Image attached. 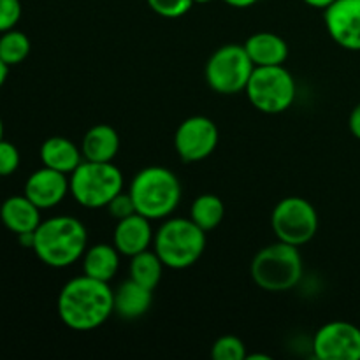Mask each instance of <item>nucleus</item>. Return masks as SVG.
Instances as JSON below:
<instances>
[{"label":"nucleus","mask_w":360,"mask_h":360,"mask_svg":"<svg viewBox=\"0 0 360 360\" xmlns=\"http://www.w3.org/2000/svg\"><path fill=\"white\" fill-rule=\"evenodd\" d=\"M58 316L69 329L86 333L108 322L115 313V290L105 281L77 276L67 281L56 302Z\"/></svg>","instance_id":"obj_1"},{"label":"nucleus","mask_w":360,"mask_h":360,"mask_svg":"<svg viewBox=\"0 0 360 360\" xmlns=\"http://www.w3.org/2000/svg\"><path fill=\"white\" fill-rule=\"evenodd\" d=\"M86 227L74 217H53L35 229L34 252L42 264L55 269L72 266L86 252Z\"/></svg>","instance_id":"obj_2"},{"label":"nucleus","mask_w":360,"mask_h":360,"mask_svg":"<svg viewBox=\"0 0 360 360\" xmlns=\"http://www.w3.org/2000/svg\"><path fill=\"white\" fill-rule=\"evenodd\" d=\"M129 193L136 204V211L150 220L167 218L181 200V183L171 169L151 165L132 178Z\"/></svg>","instance_id":"obj_3"},{"label":"nucleus","mask_w":360,"mask_h":360,"mask_svg":"<svg viewBox=\"0 0 360 360\" xmlns=\"http://www.w3.org/2000/svg\"><path fill=\"white\" fill-rule=\"evenodd\" d=\"M157 255L169 269H188L202 257L206 232L192 218H169L153 238Z\"/></svg>","instance_id":"obj_4"},{"label":"nucleus","mask_w":360,"mask_h":360,"mask_svg":"<svg viewBox=\"0 0 360 360\" xmlns=\"http://www.w3.org/2000/svg\"><path fill=\"white\" fill-rule=\"evenodd\" d=\"M252 278L266 292H287L302 278V257L299 246L278 241L253 257Z\"/></svg>","instance_id":"obj_5"},{"label":"nucleus","mask_w":360,"mask_h":360,"mask_svg":"<svg viewBox=\"0 0 360 360\" xmlns=\"http://www.w3.org/2000/svg\"><path fill=\"white\" fill-rule=\"evenodd\" d=\"M69 186L77 204L101 210L123 192V174L112 162L83 160L69 176Z\"/></svg>","instance_id":"obj_6"},{"label":"nucleus","mask_w":360,"mask_h":360,"mask_svg":"<svg viewBox=\"0 0 360 360\" xmlns=\"http://www.w3.org/2000/svg\"><path fill=\"white\" fill-rule=\"evenodd\" d=\"M245 91L257 111L278 115L294 104L297 88L294 76L283 65H267L253 69Z\"/></svg>","instance_id":"obj_7"},{"label":"nucleus","mask_w":360,"mask_h":360,"mask_svg":"<svg viewBox=\"0 0 360 360\" xmlns=\"http://www.w3.org/2000/svg\"><path fill=\"white\" fill-rule=\"evenodd\" d=\"M253 65L245 46L225 44L210 56L206 63V81L211 90L221 95H234L246 90Z\"/></svg>","instance_id":"obj_8"},{"label":"nucleus","mask_w":360,"mask_h":360,"mask_svg":"<svg viewBox=\"0 0 360 360\" xmlns=\"http://www.w3.org/2000/svg\"><path fill=\"white\" fill-rule=\"evenodd\" d=\"M271 227L278 241L302 246L311 241L319 231V213L302 197H285L274 206Z\"/></svg>","instance_id":"obj_9"},{"label":"nucleus","mask_w":360,"mask_h":360,"mask_svg":"<svg viewBox=\"0 0 360 360\" xmlns=\"http://www.w3.org/2000/svg\"><path fill=\"white\" fill-rule=\"evenodd\" d=\"M218 146V127L207 116H190L174 134V150L188 164L210 157Z\"/></svg>","instance_id":"obj_10"},{"label":"nucleus","mask_w":360,"mask_h":360,"mask_svg":"<svg viewBox=\"0 0 360 360\" xmlns=\"http://www.w3.org/2000/svg\"><path fill=\"white\" fill-rule=\"evenodd\" d=\"M313 355L319 360H360V329L350 322H329L313 338Z\"/></svg>","instance_id":"obj_11"},{"label":"nucleus","mask_w":360,"mask_h":360,"mask_svg":"<svg viewBox=\"0 0 360 360\" xmlns=\"http://www.w3.org/2000/svg\"><path fill=\"white\" fill-rule=\"evenodd\" d=\"M323 21L336 44L360 51V0H334L323 9Z\"/></svg>","instance_id":"obj_12"},{"label":"nucleus","mask_w":360,"mask_h":360,"mask_svg":"<svg viewBox=\"0 0 360 360\" xmlns=\"http://www.w3.org/2000/svg\"><path fill=\"white\" fill-rule=\"evenodd\" d=\"M69 192V174H63L46 165L32 172L25 183V195L41 211L58 206Z\"/></svg>","instance_id":"obj_13"},{"label":"nucleus","mask_w":360,"mask_h":360,"mask_svg":"<svg viewBox=\"0 0 360 360\" xmlns=\"http://www.w3.org/2000/svg\"><path fill=\"white\" fill-rule=\"evenodd\" d=\"M153 229H151L150 218L139 213H134L123 220L116 221L115 234H112V245L116 246L122 255L134 257L137 253L150 250L153 243Z\"/></svg>","instance_id":"obj_14"},{"label":"nucleus","mask_w":360,"mask_h":360,"mask_svg":"<svg viewBox=\"0 0 360 360\" xmlns=\"http://www.w3.org/2000/svg\"><path fill=\"white\" fill-rule=\"evenodd\" d=\"M0 220L14 234L34 232L41 224V210L27 195H13L0 206Z\"/></svg>","instance_id":"obj_15"},{"label":"nucleus","mask_w":360,"mask_h":360,"mask_svg":"<svg viewBox=\"0 0 360 360\" xmlns=\"http://www.w3.org/2000/svg\"><path fill=\"white\" fill-rule=\"evenodd\" d=\"M243 46L255 67L283 65L288 58V44L283 37L273 32L253 34Z\"/></svg>","instance_id":"obj_16"},{"label":"nucleus","mask_w":360,"mask_h":360,"mask_svg":"<svg viewBox=\"0 0 360 360\" xmlns=\"http://www.w3.org/2000/svg\"><path fill=\"white\" fill-rule=\"evenodd\" d=\"M153 302V290L137 281H123L115 290V313L123 320H137L146 315Z\"/></svg>","instance_id":"obj_17"},{"label":"nucleus","mask_w":360,"mask_h":360,"mask_svg":"<svg viewBox=\"0 0 360 360\" xmlns=\"http://www.w3.org/2000/svg\"><path fill=\"white\" fill-rule=\"evenodd\" d=\"M41 160L46 167L70 176L83 162V153H81V148H77L67 137L53 136L42 143Z\"/></svg>","instance_id":"obj_18"},{"label":"nucleus","mask_w":360,"mask_h":360,"mask_svg":"<svg viewBox=\"0 0 360 360\" xmlns=\"http://www.w3.org/2000/svg\"><path fill=\"white\" fill-rule=\"evenodd\" d=\"M120 150V136L111 125H95L83 136L81 153L84 160L112 162Z\"/></svg>","instance_id":"obj_19"},{"label":"nucleus","mask_w":360,"mask_h":360,"mask_svg":"<svg viewBox=\"0 0 360 360\" xmlns=\"http://www.w3.org/2000/svg\"><path fill=\"white\" fill-rule=\"evenodd\" d=\"M120 255L122 253L116 250L115 245L98 243L90 246L83 255V273L94 280L109 283L118 273Z\"/></svg>","instance_id":"obj_20"},{"label":"nucleus","mask_w":360,"mask_h":360,"mask_svg":"<svg viewBox=\"0 0 360 360\" xmlns=\"http://www.w3.org/2000/svg\"><path fill=\"white\" fill-rule=\"evenodd\" d=\"M164 267V262L157 255V252L144 250V252L130 257V280L137 281L150 290H155L162 280Z\"/></svg>","instance_id":"obj_21"},{"label":"nucleus","mask_w":360,"mask_h":360,"mask_svg":"<svg viewBox=\"0 0 360 360\" xmlns=\"http://www.w3.org/2000/svg\"><path fill=\"white\" fill-rule=\"evenodd\" d=\"M225 206L224 200L214 193H202L197 197L190 207V218L202 229L204 232H210L217 229L224 221Z\"/></svg>","instance_id":"obj_22"},{"label":"nucleus","mask_w":360,"mask_h":360,"mask_svg":"<svg viewBox=\"0 0 360 360\" xmlns=\"http://www.w3.org/2000/svg\"><path fill=\"white\" fill-rule=\"evenodd\" d=\"M30 53V41L27 35L20 30L2 32L0 35V58L7 63V65H18L23 62Z\"/></svg>","instance_id":"obj_23"},{"label":"nucleus","mask_w":360,"mask_h":360,"mask_svg":"<svg viewBox=\"0 0 360 360\" xmlns=\"http://www.w3.org/2000/svg\"><path fill=\"white\" fill-rule=\"evenodd\" d=\"M246 347L238 336H221L214 341L211 348V357L214 360H245Z\"/></svg>","instance_id":"obj_24"},{"label":"nucleus","mask_w":360,"mask_h":360,"mask_svg":"<svg viewBox=\"0 0 360 360\" xmlns=\"http://www.w3.org/2000/svg\"><path fill=\"white\" fill-rule=\"evenodd\" d=\"M150 9L164 18L185 16L193 6V0H146Z\"/></svg>","instance_id":"obj_25"},{"label":"nucleus","mask_w":360,"mask_h":360,"mask_svg":"<svg viewBox=\"0 0 360 360\" xmlns=\"http://www.w3.org/2000/svg\"><path fill=\"white\" fill-rule=\"evenodd\" d=\"M20 167V151L9 141L0 139V176L6 178Z\"/></svg>","instance_id":"obj_26"},{"label":"nucleus","mask_w":360,"mask_h":360,"mask_svg":"<svg viewBox=\"0 0 360 360\" xmlns=\"http://www.w3.org/2000/svg\"><path fill=\"white\" fill-rule=\"evenodd\" d=\"M21 18L20 0H0V34L11 30Z\"/></svg>","instance_id":"obj_27"},{"label":"nucleus","mask_w":360,"mask_h":360,"mask_svg":"<svg viewBox=\"0 0 360 360\" xmlns=\"http://www.w3.org/2000/svg\"><path fill=\"white\" fill-rule=\"evenodd\" d=\"M108 211L109 214H111L112 218H115L116 221L118 220H123V218L130 217V214L137 213L136 211V204H134L132 197H130L129 192H120L118 195L115 197V199L111 200V202L108 204Z\"/></svg>","instance_id":"obj_28"},{"label":"nucleus","mask_w":360,"mask_h":360,"mask_svg":"<svg viewBox=\"0 0 360 360\" xmlns=\"http://www.w3.org/2000/svg\"><path fill=\"white\" fill-rule=\"evenodd\" d=\"M348 127H350L352 134H354L357 139H360V104H357L352 111L350 120H348Z\"/></svg>","instance_id":"obj_29"},{"label":"nucleus","mask_w":360,"mask_h":360,"mask_svg":"<svg viewBox=\"0 0 360 360\" xmlns=\"http://www.w3.org/2000/svg\"><path fill=\"white\" fill-rule=\"evenodd\" d=\"M227 6L231 7H236V9H246V7H252L255 6L259 0H224Z\"/></svg>","instance_id":"obj_30"},{"label":"nucleus","mask_w":360,"mask_h":360,"mask_svg":"<svg viewBox=\"0 0 360 360\" xmlns=\"http://www.w3.org/2000/svg\"><path fill=\"white\" fill-rule=\"evenodd\" d=\"M302 2L308 4V6H311V7H315V9H327V7H329L334 0H302Z\"/></svg>","instance_id":"obj_31"},{"label":"nucleus","mask_w":360,"mask_h":360,"mask_svg":"<svg viewBox=\"0 0 360 360\" xmlns=\"http://www.w3.org/2000/svg\"><path fill=\"white\" fill-rule=\"evenodd\" d=\"M7 76H9V65L0 58V88H2L4 83H6Z\"/></svg>","instance_id":"obj_32"},{"label":"nucleus","mask_w":360,"mask_h":360,"mask_svg":"<svg viewBox=\"0 0 360 360\" xmlns=\"http://www.w3.org/2000/svg\"><path fill=\"white\" fill-rule=\"evenodd\" d=\"M0 139H4V123H2V118H0Z\"/></svg>","instance_id":"obj_33"},{"label":"nucleus","mask_w":360,"mask_h":360,"mask_svg":"<svg viewBox=\"0 0 360 360\" xmlns=\"http://www.w3.org/2000/svg\"><path fill=\"white\" fill-rule=\"evenodd\" d=\"M211 2V0H193V4H207Z\"/></svg>","instance_id":"obj_34"}]
</instances>
